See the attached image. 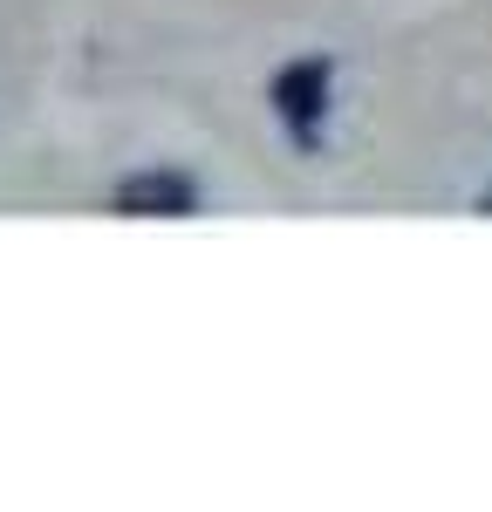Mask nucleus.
<instances>
[{
  "label": "nucleus",
  "mask_w": 492,
  "mask_h": 512,
  "mask_svg": "<svg viewBox=\"0 0 492 512\" xmlns=\"http://www.w3.org/2000/svg\"><path fill=\"white\" fill-rule=\"evenodd\" d=\"M199 198H192V178L178 171H137L117 185V212L123 219H185Z\"/></svg>",
  "instance_id": "nucleus-1"
},
{
  "label": "nucleus",
  "mask_w": 492,
  "mask_h": 512,
  "mask_svg": "<svg viewBox=\"0 0 492 512\" xmlns=\"http://www.w3.org/2000/svg\"><path fill=\"white\" fill-rule=\"evenodd\" d=\"M274 110L287 117V130H294L301 144H315V123H322V110H328V69L322 62H294V69H281V82H274Z\"/></svg>",
  "instance_id": "nucleus-2"
}]
</instances>
